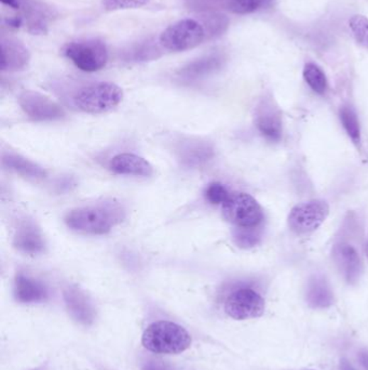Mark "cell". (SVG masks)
<instances>
[{"mask_svg":"<svg viewBox=\"0 0 368 370\" xmlns=\"http://www.w3.org/2000/svg\"><path fill=\"white\" fill-rule=\"evenodd\" d=\"M125 218L123 206L113 200H107L72 210L65 217V223L76 232L103 235L111 232Z\"/></svg>","mask_w":368,"mask_h":370,"instance_id":"obj_1","label":"cell"},{"mask_svg":"<svg viewBox=\"0 0 368 370\" xmlns=\"http://www.w3.org/2000/svg\"><path fill=\"white\" fill-rule=\"evenodd\" d=\"M142 342L150 352L179 354L189 348L191 337L185 328L175 322L161 320L147 327Z\"/></svg>","mask_w":368,"mask_h":370,"instance_id":"obj_2","label":"cell"},{"mask_svg":"<svg viewBox=\"0 0 368 370\" xmlns=\"http://www.w3.org/2000/svg\"><path fill=\"white\" fill-rule=\"evenodd\" d=\"M123 100V90L113 82H96L80 89L74 103L84 113L103 114L117 107Z\"/></svg>","mask_w":368,"mask_h":370,"instance_id":"obj_3","label":"cell"},{"mask_svg":"<svg viewBox=\"0 0 368 370\" xmlns=\"http://www.w3.org/2000/svg\"><path fill=\"white\" fill-rule=\"evenodd\" d=\"M208 39L201 21L183 18L165 28L159 37V43L165 50L181 53L196 48Z\"/></svg>","mask_w":368,"mask_h":370,"instance_id":"obj_4","label":"cell"},{"mask_svg":"<svg viewBox=\"0 0 368 370\" xmlns=\"http://www.w3.org/2000/svg\"><path fill=\"white\" fill-rule=\"evenodd\" d=\"M64 55L80 71L87 73L101 71L108 62L106 45L96 38L72 41L66 45Z\"/></svg>","mask_w":368,"mask_h":370,"instance_id":"obj_5","label":"cell"},{"mask_svg":"<svg viewBox=\"0 0 368 370\" xmlns=\"http://www.w3.org/2000/svg\"><path fill=\"white\" fill-rule=\"evenodd\" d=\"M223 217L235 227H258L264 220L262 206L253 196L233 193L222 206Z\"/></svg>","mask_w":368,"mask_h":370,"instance_id":"obj_6","label":"cell"},{"mask_svg":"<svg viewBox=\"0 0 368 370\" xmlns=\"http://www.w3.org/2000/svg\"><path fill=\"white\" fill-rule=\"evenodd\" d=\"M330 214V206L324 200H313L293 207L289 214V229L297 235L314 232L323 224Z\"/></svg>","mask_w":368,"mask_h":370,"instance_id":"obj_7","label":"cell"},{"mask_svg":"<svg viewBox=\"0 0 368 370\" xmlns=\"http://www.w3.org/2000/svg\"><path fill=\"white\" fill-rule=\"evenodd\" d=\"M264 298L252 288H239L230 293L225 301V311L233 320H244L260 317L264 314Z\"/></svg>","mask_w":368,"mask_h":370,"instance_id":"obj_8","label":"cell"},{"mask_svg":"<svg viewBox=\"0 0 368 370\" xmlns=\"http://www.w3.org/2000/svg\"><path fill=\"white\" fill-rule=\"evenodd\" d=\"M18 104L34 121H60L66 116L65 109L61 104L37 91H23L18 97Z\"/></svg>","mask_w":368,"mask_h":370,"instance_id":"obj_9","label":"cell"},{"mask_svg":"<svg viewBox=\"0 0 368 370\" xmlns=\"http://www.w3.org/2000/svg\"><path fill=\"white\" fill-rule=\"evenodd\" d=\"M66 308L76 322L89 326L94 322L96 311L90 298L79 287L69 285L63 291Z\"/></svg>","mask_w":368,"mask_h":370,"instance_id":"obj_10","label":"cell"},{"mask_svg":"<svg viewBox=\"0 0 368 370\" xmlns=\"http://www.w3.org/2000/svg\"><path fill=\"white\" fill-rule=\"evenodd\" d=\"M333 259L339 272L349 284H355L359 280L363 264L359 252L353 246L346 243L337 244L333 248Z\"/></svg>","mask_w":368,"mask_h":370,"instance_id":"obj_11","label":"cell"},{"mask_svg":"<svg viewBox=\"0 0 368 370\" xmlns=\"http://www.w3.org/2000/svg\"><path fill=\"white\" fill-rule=\"evenodd\" d=\"M13 246L22 254L37 256L45 251V241L36 223L26 220L16 229Z\"/></svg>","mask_w":368,"mask_h":370,"instance_id":"obj_12","label":"cell"},{"mask_svg":"<svg viewBox=\"0 0 368 370\" xmlns=\"http://www.w3.org/2000/svg\"><path fill=\"white\" fill-rule=\"evenodd\" d=\"M256 126L268 141L278 142L282 138V116L278 107L270 101L262 102L256 115Z\"/></svg>","mask_w":368,"mask_h":370,"instance_id":"obj_13","label":"cell"},{"mask_svg":"<svg viewBox=\"0 0 368 370\" xmlns=\"http://www.w3.org/2000/svg\"><path fill=\"white\" fill-rule=\"evenodd\" d=\"M30 53L18 39L3 38L1 40V71L18 72L28 67Z\"/></svg>","mask_w":368,"mask_h":370,"instance_id":"obj_14","label":"cell"},{"mask_svg":"<svg viewBox=\"0 0 368 370\" xmlns=\"http://www.w3.org/2000/svg\"><path fill=\"white\" fill-rule=\"evenodd\" d=\"M225 64V57L221 53H211L199 59L186 64L177 72L179 78L184 80H198L208 77L222 70Z\"/></svg>","mask_w":368,"mask_h":370,"instance_id":"obj_15","label":"cell"},{"mask_svg":"<svg viewBox=\"0 0 368 370\" xmlns=\"http://www.w3.org/2000/svg\"><path fill=\"white\" fill-rule=\"evenodd\" d=\"M109 168L118 175L134 177H150L154 175V167L150 161L131 153L116 155L109 163Z\"/></svg>","mask_w":368,"mask_h":370,"instance_id":"obj_16","label":"cell"},{"mask_svg":"<svg viewBox=\"0 0 368 370\" xmlns=\"http://www.w3.org/2000/svg\"><path fill=\"white\" fill-rule=\"evenodd\" d=\"M14 295L22 303H38L48 299L49 290L43 283L18 273L14 282Z\"/></svg>","mask_w":368,"mask_h":370,"instance_id":"obj_17","label":"cell"},{"mask_svg":"<svg viewBox=\"0 0 368 370\" xmlns=\"http://www.w3.org/2000/svg\"><path fill=\"white\" fill-rule=\"evenodd\" d=\"M179 160L184 166L199 168L214 157V148L208 142L194 140L186 141L177 151Z\"/></svg>","mask_w":368,"mask_h":370,"instance_id":"obj_18","label":"cell"},{"mask_svg":"<svg viewBox=\"0 0 368 370\" xmlns=\"http://www.w3.org/2000/svg\"><path fill=\"white\" fill-rule=\"evenodd\" d=\"M307 303L314 309H325L334 303V293L325 277L314 275L307 285Z\"/></svg>","mask_w":368,"mask_h":370,"instance_id":"obj_19","label":"cell"},{"mask_svg":"<svg viewBox=\"0 0 368 370\" xmlns=\"http://www.w3.org/2000/svg\"><path fill=\"white\" fill-rule=\"evenodd\" d=\"M3 165L5 168L28 179L41 180L47 177V171L43 167L21 155L5 153L3 155Z\"/></svg>","mask_w":368,"mask_h":370,"instance_id":"obj_20","label":"cell"},{"mask_svg":"<svg viewBox=\"0 0 368 370\" xmlns=\"http://www.w3.org/2000/svg\"><path fill=\"white\" fill-rule=\"evenodd\" d=\"M22 7L24 8L28 31L34 35L45 34L47 32L48 20L51 16L47 8L36 1H26V0H23Z\"/></svg>","mask_w":368,"mask_h":370,"instance_id":"obj_21","label":"cell"},{"mask_svg":"<svg viewBox=\"0 0 368 370\" xmlns=\"http://www.w3.org/2000/svg\"><path fill=\"white\" fill-rule=\"evenodd\" d=\"M303 80L308 86L318 94H324L328 88V77L318 64L309 62L303 71Z\"/></svg>","mask_w":368,"mask_h":370,"instance_id":"obj_22","label":"cell"},{"mask_svg":"<svg viewBox=\"0 0 368 370\" xmlns=\"http://www.w3.org/2000/svg\"><path fill=\"white\" fill-rule=\"evenodd\" d=\"M340 121L351 141L359 146L361 144V126L355 109L350 105H345L340 109Z\"/></svg>","mask_w":368,"mask_h":370,"instance_id":"obj_23","label":"cell"},{"mask_svg":"<svg viewBox=\"0 0 368 370\" xmlns=\"http://www.w3.org/2000/svg\"><path fill=\"white\" fill-rule=\"evenodd\" d=\"M201 22L206 28L208 39L222 36L229 26V18L218 12H208L201 16Z\"/></svg>","mask_w":368,"mask_h":370,"instance_id":"obj_24","label":"cell"},{"mask_svg":"<svg viewBox=\"0 0 368 370\" xmlns=\"http://www.w3.org/2000/svg\"><path fill=\"white\" fill-rule=\"evenodd\" d=\"M262 227H235L233 241L238 247L250 249L255 247L262 241Z\"/></svg>","mask_w":368,"mask_h":370,"instance_id":"obj_25","label":"cell"},{"mask_svg":"<svg viewBox=\"0 0 368 370\" xmlns=\"http://www.w3.org/2000/svg\"><path fill=\"white\" fill-rule=\"evenodd\" d=\"M274 0H227L226 8L235 14H251L269 7Z\"/></svg>","mask_w":368,"mask_h":370,"instance_id":"obj_26","label":"cell"},{"mask_svg":"<svg viewBox=\"0 0 368 370\" xmlns=\"http://www.w3.org/2000/svg\"><path fill=\"white\" fill-rule=\"evenodd\" d=\"M158 45L152 41L147 40L136 43L129 51H127V59L129 61H150L160 57Z\"/></svg>","mask_w":368,"mask_h":370,"instance_id":"obj_27","label":"cell"},{"mask_svg":"<svg viewBox=\"0 0 368 370\" xmlns=\"http://www.w3.org/2000/svg\"><path fill=\"white\" fill-rule=\"evenodd\" d=\"M349 30L355 41L368 50V18L362 14H355L349 18Z\"/></svg>","mask_w":368,"mask_h":370,"instance_id":"obj_28","label":"cell"},{"mask_svg":"<svg viewBox=\"0 0 368 370\" xmlns=\"http://www.w3.org/2000/svg\"><path fill=\"white\" fill-rule=\"evenodd\" d=\"M204 195L211 204L222 205L223 206L230 197L231 194L229 193L228 189L225 187L224 184L213 182L206 187Z\"/></svg>","mask_w":368,"mask_h":370,"instance_id":"obj_29","label":"cell"},{"mask_svg":"<svg viewBox=\"0 0 368 370\" xmlns=\"http://www.w3.org/2000/svg\"><path fill=\"white\" fill-rule=\"evenodd\" d=\"M150 3V0H103V7L107 11L136 9Z\"/></svg>","mask_w":368,"mask_h":370,"instance_id":"obj_30","label":"cell"},{"mask_svg":"<svg viewBox=\"0 0 368 370\" xmlns=\"http://www.w3.org/2000/svg\"><path fill=\"white\" fill-rule=\"evenodd\" d=\"M142 370H173L171 366L167 365V363L162 361H146L143 366Z\"/></svg>","mask_w":368,"mask_h":370,"instance_id":"obj_31","label":"cell"},{"mask_svg":"<svg viewBox=\"0 0 368 370\" xmlns=\"http://www.w3.org/2000/svg\"><path fill=\"white\" fill-rule=\"evenodd\" d=\"M1 3L12 9L18 10L22 8L23 0H1Z\"/></svg>","mask_w":368,"mask_h":370,"instance_id":"obj_32","label":"cell"},{"mask_svg":"<svg viewBox=\"0 0 368 370\" xmlns=\"http://www.w3.org/2000/svg\"><path fill=\"white\" fill-rule=\"evenodd\" d=\"M359 359L361 361L362 366L368 370V351H362L359 353Z\"/></svg>","mask_w":368,"mask_h":370,"instance_id":"obj_33","label":"cell"},{"mask_svg":"<svg viewBox=\"0 0 368 370\" xmlns=\"http://www.w3.org/2000/svg\"><path fill=\"white\" fill-rule=\"evenodd\" d=\"M340 369L341 370H357L352 365H351L350 361L348 359H342L340 361Z\"/></svg>","mask_w":368,"mask_h":370,"instance_id":"obj_34","label":"cell"},{"mask_svg":"<svg viewBox=\"0 0 368 370\" xmlns=\"http://www.w3.org/2000/svg\"><path fill=\"white\" fill-rule=\"evenodd\" d=\"M365 254H366V257H367V259H368V241L365 245Z\"/></svg>","mask_w":368,"mask_h":370,"instance_id":"obj_35","label":"cell"},{"mask_svg":"<svg viewBox=\"0 0 368 370\" xmlns=\"http://www.w3.org/2000/svg\"><path fill=\"white\" fill-rule=\"evenodd\" d=\"M32 370H45V369L43 367H39V368H35V369H32Z\"/></svg>","mask_w":368,"mask_h":370,"instance_id":"obj_36","label":"cell"},{"mask_svg":"<svg viewBox=\"0 0 368 370\" xmlns=\"http://www.w3.org/2000/svg\"><path fill=\"white\" fill-rule=\"evenodd\" d=\"M308 370H309V369H308Z\"/></svg>","mask_w":368,"mask_h":370,"instance_id":"obj_37","label":"cell"}]
</instances>
